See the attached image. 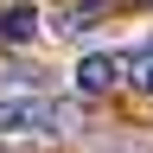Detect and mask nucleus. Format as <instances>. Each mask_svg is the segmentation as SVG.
I'll return each instance as SVG.
<instances>
[{"label": "nucleus", "instance_id": "obj_1", "mask_svg": "<svg viewBox=\"0 0 153 153\" xmlns=\"http://www.w3.org/2000/svg\"><path fill=\"white\" fill-rule=\"evenodd\" d=\"M76 128L64 96H0V140H57Z\"/></svg>", "mask_w": 153, "mask_h": 153}, {"label": "nucleus", "instance_id": "obj_2", "mask_svg": "<svg viewBox=\"0 0 153 153\" xmlns=\"http://www.w3.org/2000/svg\"><path fill=\"white\" fill-rule=\"evenodd\" d=\"M134 64H140V51H83L76 57V89L83 96H108L134 83Z\"/></svg>", "mask_w": 153, "mask_h": 153}, {"label": "nucleus", "instance_id": "obj_3", "mask_svg": "<svg viewBox=\"0 0 153 153\" xmlns=\"http://www.w3.org/2000/svg\"><path fill=\"white\" fill-rule=\"evenodd\" d=\"M45 38V7L38 0H7L0 7V45H38Z\"/></svg>", "mask_w": 153, "mask_h": 153}, {"label": "nucleus", "instance_id": "obj_4", "mask_svg": "<svg viewBox=\"0 0 153 153\" xmlns=\"http://www.w3.org/2000/svg\"><path fill=\"white\" fill-rule=\"evenodd\" d=\"M96 13H102L96 0H89V7H70V13L51 19V32H57V38H89V19H96Z\"/></svg>", "mask_w": 153, "mask_h": 153}, {"label": "nucleus", "instance_id": "obj_5", "mask_svg": "<svg viewBox=\"0 0 153 153\" xmlns=\"http://www.w3.org/2000/svg\"><path fill=\"white\" fill-rule=\"evenodd\" d=\"M134 89H140V96H153V45L140 51V64H134Z\"/></svg>", "mask_w": 153, "mask_h": 153}]
</instances>
